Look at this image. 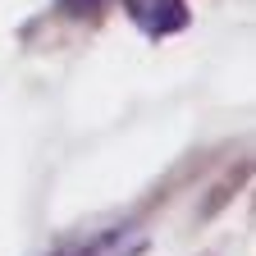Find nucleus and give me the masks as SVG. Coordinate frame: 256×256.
<instances>
[{
  "mask_svg": "<svg viewBox=\"0 0 256 256\" xmlns=\"http://www.w3.org/2000/svg\"><path fill=\"white\" fill-rule=\"evenodd\" d=\"M60 5L69 10V14H96V10L106 5V0H60Z\"/></svg>",
  "mask_w": 256,
  "mask_h": 256,
  "instance_id": "nucleus-2",
  "label": "nucleus"
},
{
  "mask_svg": "<svg viewBox=\"0 0 256 256\" xmlns=\"http://www.w3.org/2000/svg\"><path fill=\"white\" fill-rule=\"evenodd\" d=\"M128 10H133V18L146 32H156V37L178 32L188 23V5H183V0H128Z\"/></svg>",
  "mask_w": 256,
  "mask_h": 256,
  "instance_id": "nucleus-1",
  "label": "nucleus"
}]
</instances>
